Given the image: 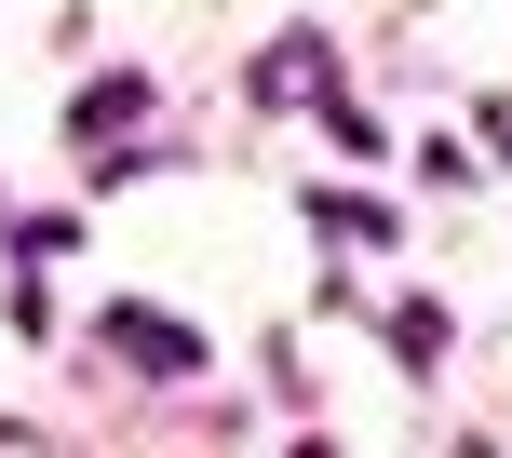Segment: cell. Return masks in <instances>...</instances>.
Masks as SVG:
<instances>
[{
	"instance_id": "obj_1",
	"label": "cell",
	"mask_w": 512,
	"mask_h": 458,
	"mask_svg": "<svg viewBox=\"0 0 512 458\" xmlns=\"http://www.w3.org/2000/svg\"><path fill=\"white\" fill-rule=\"evenodd\" d=\"M108 351H122V364H149V378H189V364H203V337H189V324H162L149 297H122V310H108Z\"/></svg>"
},
{
	"instance_id": "obj_2",
	"label": "cell",
	"mask_w": 512,
	"mask_h": 458,
	"mask_svg": "<svg viewBox=\"0 0 512 458\" xmlns=\"http://www.w3.org/2000/svg\"><path fill=\"white\" fill-rule=\"evenodd\" d=\"M256 81H270V108H324V41H283Z\"/></svg>"
},
{
	"instance_id": "obj_3",
	"label": "cell",
	"mask_w": 512,
	"mask_h": 458,
	"mask_svg": "<svg viewBox=\"0 0 512 458\" xmlns=\"http://www.w3.org/2000/svg\"><path fill=\"white\" fill-rule=\"evenodd\" d=\"M310 216H324L337 243H378V229H391V203H351V189H324V203H310Z\"/></svg>"
},
{
	"instance_id": "obj_4",
	"label": "cell",
	"mask_w": 512,
	"mask_h": 458,
	"mask_svg": "<svg viewBox=\"0 0 512 458\" xmlns=\"http://www.w3.org/2000/svg\"><path fill=\"white\" fill-rule=\"evenodd\" d=\"M391 337H405V364H432V351H445V310H432V297H405V310H391Z\"/></svg>"
}]
</instances>
